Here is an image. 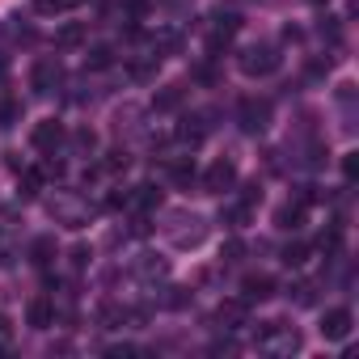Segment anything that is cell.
<instances>
[{
	"instance_id": "cell-18",
	"label": "cell",
	"mask_w": 359,
	"mask_h": 359,
	"mask_svg": "<svg viewBox=\"0 0 359 359\" xmlns=\"http://www.w3.org/2000/svg\"><path fill=\"white\" fill-rule=\"evenodd\" d=\"M317 245H321V254H330V258H334V254L342 250V224H334V229H325Z\"/></svg>"
},
{
	"instance_id": "cell-29",
	"label": "cell",
	"mask_w": 359,
	"mask_h": 359,
	"mask_svg": "<svg viewBox=\"0 0 359 359\" xmlns=\"http://www.w3.org/2000/svg\"><path fill=\"white\" fill-rule=\"evenodd\" d=\"M241 203H250V208H254V203H262V187H258V182H250V187H245V195H241Z\"/></svg>"
},
{
	"instance_id": "cell-6",
	"label": "cell",
	"mask_w": 359,
	"mask_h": 359,
	"mask_svg": "<svg viewBox=\"0 0 359 359\" xmlns=\"http://www.w3.org/2000/svg\"><path fill=\"white\" fill-rule=\"evenodd\" d=\"M30 144H34L39 152H51V156H55V148L64 144V123H60V118H43V123H34Z\"/></svg>"
},
{
	"instance_id": "cell-19",
	"label": "cell",
	"mask_w": 359,
	"mask_h": 359,
	"mask_svg": "<svg viewBox=\"0 0 359 359\" xmlns=\"http://www.w3.org/2000/svg\"><path fill=\"white\" fill-rule=\"evenodd\" d=\"M304 262H309V245H304V241L283 245V266H304Z\"/></svg>"
},
{
	"instance_id": "cell-30",
	"label": "cell",
	"mask_w": 359,
	"mask_h": 359,
	"mask_svg": "<svg viewBox=\"0 0 359 359\" xmlns=\"http://www.w3.org/2000/svg\"><path fill=\"white\" fill-rule=\"evenodd\" d=\"M292 292H296V304H313V287L309 283H296Z\"/></svg>"
},
{
	"instance_id": "cell-2",
	"label": "cell",
	"mask_w": 359,
	"mask_h": 359,
	"mask_svg": "<svg viewBox=\"0 0 359 359\" xmlns=\"http://www.w3.org/2000/svg\"><path fill=\"white\" fill-rule=\"evenodd\" d=\"M237 123H241V131H250V135L266 131V127H271V97H241V102H237Z\"/></svg>"
},
{
	"instance_id": "cell-17",
	"label": "cell",
	"mask_w": 359,
	"mask_h": 359,
	"mask_svg": "<svg viewBox=\"0 0 359 359\" xmlns=\"http://www.w3.org/2000/svg\"><path fill=\"white\" fill-rule=\"evenodd\" d=\"M169 177H173V187H195V165L177 161V165H169Z\"/></svg>"
},
{
	"instance_id": "cell-32",
	"label": "cell",
	"mask_w": 359,
	"mask_h": 359,
	"mask_svg": "<svg viewBox=\"0 0 359 359\" xmlns=\"http://www.w3.org/2000/svg\"><path fill=\"white\" fill-rule=\"evenodd\" d=\"M9 338H13V325H9V317H5V313H0V346H5Z\"/></svg>"
},
{
	"instance_id": "cell-22",
	"label": "cell",
	"mask_w": 359,
	"mask_h": 359,
	"mask_svg": "<svg viewBox=\"0 0 359 359\" xmlns=\"http://www.w3.org/2000/svg\"><path fill=\"white\" fill-rule=\"evenodd\" d=\"M22 123V102H0V127H18Z\"/></svg>"
},
{
	"instance_id": "cell-33",
	"label": "cell",
	"mask_w": 359,
	"mask_h": 359,
	"mask_svg": "<svg viewBox=\"0 0 359 359\" xmlns=\"http://www.w3.org/2000/svg\"><path fill=\"white\" fill-rule=\"evenodd\" d=\"M106 169H127V152H110V161H106Z\"/></svg>"
},
{
	"instance_id": "cell-4",
	"label": "cell",
	"mask_w": 359,
	"mask_h": 359,
	"mask_svg": "<svg viewBox=\"0 0 359 359\" xmlns=\"http://www.w3.org/2000/svg\"><path fill=\"white\" fill-rule=\"evenodd\" d=\"M233 187H237V165L233 161H212L208 173H203V191L208 195H224Z\"/></svg>"
},
{
	"instance_id": "cell-24",
	"label": "cell",
	"mask_w": 359,
	"mask_h": 359,
	"mask_svg": "<svg viewBox=\"0 0 359 359\" xmlns=\"http://www.w3.org/2000/svg\"><path fill=\"white\" fill-rule=\"evenodd\" d=\"M250 216H254V208H250V203H237V208H229V216H224V220H229V229H241Z\"/></svg>"
},
{
	"instance_id": "cell-8",
	"label": "cell",
	"mask_w": 359,
	"mask_h": 359,
	"mask_svg": "<svg viewBox=\"0 0 359 359\" xmlns=\"http://www.w3.org/2000/svg\"><path fill=\"white\" fill-rule=\"evenodd\" d=\"M245 317H250V304L237 296V300H224L220 309H216V321L224 325V330H237V325H245Z\"/></svg>"
},
{
	"instance_id": "cell-5",
	"label": "cell",
	"mask_w": 359,
	"mask_h": 359,
	"mask_svg": "<svg viewBox=\"0 0 359 359\" xmlns=\"http://www.w3.org/2000/svg\"><path fill=\"white\" fill-rule=\"evenodd\" d=\"M351 330H355V313L351 309H325V317H321V338H330V342H342V338H351Z\"/></svg>"
},
{
	"instance_id": "cell-27",
	"label": "cell",
	"mask_w": 359,
	"mask_h": 359,
	"mask_svg": "<svg viewBox=\"0 0 359 359\" xmlns=\"http://www.w3.org/2000/svg\"><path fill=\"white\" fill-rule=\"evenodd\" d=\"M342 173H346V182H355V177H359V152H346L342 156Z\"/></svg>"
},
{
	"instance_id": "cell-9",
	"label": "cell",
	"mask_w": 359,
	"mask_h": 359,
	"mask_svg": "<svg viewBox=\"0 0 359 359\" xmlns=\"http://www.w3.org/2000/svg\"><path fill=\"white\" fill-rule=\"evenodd\" d=\"M182 102H187V89H182V85H165V89L152 97V110H156V114H173V110H182Z\"/></svg>"
},
{
	"instance_id": "cell-36",
	"label": "cell",
	"mask_w": 359,
	"mask_h": 359,
	"mask_svg": "<svg viewBox=\"0 0 359 359\" xmlns=\"http://www.w3.org/2000/svg\"><path fill=\"white\" fill-rule=\"evenodd\" d=\"M313 5H321V0H313Z\"/></svg>"
},
{
	"instance_id": "cell-31",
	"label": "cell",
	"mask_w": 359,
	"mask_h": 359,
	"mask_svg": "<svg viewBox=\"0 0 359 359\" xmlns=\"http://www.w3.org/2000/svg\"><path fill=\"white\" fill-rule=\"evenodd\" d=\"M89 258H93V254H89V245H76V250H72V266H85Z\"/></svg>"
},
{
	"instance_id": "cell-23",
	"label": "cell",
	"mask_w": 359,
	"mask_h": 359,
	"mask_svg": "<svg viewBox=\"0 0 359 359\" xmlns=\"http://www.w3.org/2000/svg\"><path fill=\"white\" fill-rule=\"evenodd\" d=\"M72 148H76V152H93V148H97V135H93L89 127H81V131L72 135Z\"/></svg>"
},
{
	"instance_id": "cell-21",
	"label": "cell",
	"mask_w": 359,
	"mask_h": 359,
	"mask_svg": "<svg viewBox=\"0 0 359 359\" xmlns=\"http://www.w3.org/2000/svg\"><path fill=\"white\" fill-rule=\"evenodd\" d=\"M123 317H127V313H123L118 304H110V300H106V304L97 309V321H102L106 330H114V325H123Z\"/></svg>"
},
{
	"instance_id": "cell-20",
	"label": "cell",
	"mask_w": 359,
	"mask_h": 359,
	"mask_svg": "<svg viewBox=\"0 0 359 359\" xmlns=\"http://www.w3.org/2000/svg\"><path fill=\"white\" fill-rule=\"evenodd\" d=\"M43 191V169H26L22 173V199H34Z\"/></svg>"
},
{
	"instance_id": "cell-25",
	"label": "cell",
	"mask_w": 359,
	"mask_h": 359,
	"mask_svg": "<svg viewBox=\"0 0 359 359\" xmlns=\"http://www.w3.org/2000/svg\"><path fill=\"white\" fill-rule=\"evenodd\" d=\"M241 254H245V241H241V237H229V241H224V250H220V258H224V262H241Z\"/></svg>"
},
{
	"instance_id": "cell-7",
	"label": "cell",
	"mask_w": 359,
	"mask_h": 359,
	"mask_svg": "<svg viewBox=\"0 0 359 359\" xmlns=\"http://www.w3.org/2000/svg\"><path fill=\"white\" fill-rule=\"evenodd\" d=\"M275 296V279L271 275H245L241 279V300L254 304V300H271Z\"/></svg>"
},
{
	"instance_id": "cell-13",
	"label": "cell",
	"mask_w": 359,
	"mask_h": 359,
	"mask_svg": "<svg viewBox=\"0 0 359 359\" xmlns=\"http://www.w3.org/2000/svg\"><path fill=\"white\" fill-rule=\"evenodd\" d=\"M127 203L140 208V212H152V208H161V191H156V187H135V191L127 195Z\"/></svg>"
},
{
	"instance_id": "cell-11",
	"label": "cell",
	"mask_w": 359,
	"mask_h": 359,
	"mask_svg": "<svg viewBox=\"0 0 359 359\" xmlns=\"http://www.w3.org/2000/svg\"><path fill=\"white\" fill-rule=\"evenodd\" d=\"M304 212H309V208H300V203H283V208L275 212V224H279L283 233H296V229L304 224Z\"/></svg>"
},
{
	"instance_id": "cell-1",
	"label": "cell",
	"mask_w": 359,
	"mask_h": 359,
	"mask_svg": "<svg viewBox=\"0 0 359 359\" xmlns=\"http://www.w3.org/2000/svg\"><path fill=\"white\" fill-rule=\"evenodd\" d=\"M237 68H241L245 76H271V72L279 68V51H275L271 43H254V47H245V51L237 55Z\"/></svg>"
},
{
	"instance_id": "cell-26",
	"label": "cell",
	"mask_w": 359,
	"mask_h": 359,
	"mask_svg": "<svg viewBox=\"0 0 359 359\" xmlns=\"http://www.w3.org/2000/svg\"><path fill=\"white\" fill-rule=\"evenodd\" d=\"M34 9L51 18V13H64V9H72V5H68V0H34Z\"/></svg>"
},
{
	"instance_id": "cell-35",
	"label": "cell",
	"mask_w": 359,
	"mask_h": 359,
	"mask_svg": "<svg viewBox=\"0 0 359 359\" xmlns=\"http://www.w3.org/2000/svg\"><path fill=\"white\" fill-rule=\"evenodd\" d=\"M0 76H5V60H0Z\"/></svg>"
},
{
	"instance_id": "cell-28",
	"label": "cell",
	"mask_w": 359,
	"mask_h": 359,
	"mask_svg": "<svg viewBox=\"0 0 359 359\" xmlns=\"http://www.w3.org/2000/svg\"><path fill=\"white\" fill-rule=\"evenodd\" d=\"M187 300H191V296H187V287H169V296H165V304H169V309H187Z\"/></svg>"
},
{
	"instance_id": "cell-16",
	"label": "cell",
	"mask_w": 359,
	"mask_h": 359,
	"mask_svg": "<svg viewBox=\"0 0 359 359\" xmlns=\"http://www.w3.org/2000/svg\"><path fill=\"white\" fill-rule=\"evenodd\" d=\"M114 64V51L110 47H89V55H85V68L89 72H102V68H110Z\"/></svg>"
},
{
	"instance_id": "cell-15",
	"label": "cell",
	"mask_w": 359,
	"mask_h": 359,
	"mask_svg": "<svg viewBox=\"0 0 359 359\" xmlns=\"http://www.w3.org/2000/svg\"><path fill=\"white\" fill-rule=\"evenodd\" d=\"M85 34H89V30H85V22H68V26L55 34V43H60V47H81V43H85Z\"/></svg>"
},
{
	"instance_id": "cell-10",
	"label": "cell",
	"mask_w": 359,
	"mask_h": 359,
	"mask_svg": "<svg viewBox=\"0 0 359 359\" xmlns=\"http://www.w3.org/2000/svg\"><path fill=\"white\" fill-rule=\"evenodd\" d=\"M26 321H30L34 330H51V325H55V304H51V300H30Z\"/></svg>"
},
{
	"instance_id": "cell-14",
	"label": "cell",
	"mask_w": 359,
	"mask_h": 359,
	"mask_svg": "<svg viewBox=\"0 0 359 359\" xmlns=\"http://www.w3.org/2000/svg\"><path fill=\"white\" fill-rule=\"evenodd\" d=\"M203 135H208V127H203L199 114L195 118H182V127H177V140H187V144H203Z\"/></svg>"
},
{
	"instance_id": "cell-34",
	"label": "cell",
	"mask_w": 359,
	"mask_h": 359,
	"mask_svg": "<svg viewBox=\"0 0 359 359\" xmlns=\"http://www.w3.org/2000/svg\"><path fill=\"white\" fill-rule=\"evenodd\" d=\"M131 233H135V237H148V233H152V224H148V220H144V216H140V220H135V224H131Z\"/></svg>"
},
{
	"instance_id": "cell-12",
	"label": "cell",
	"mask_w": 359,
	"mask_h": 359,
	"mask_svg": "<svg viewBox=\"0 0 359 359\" xmlns=\"http://www.w3.org/2000/svg\"><path fill=\"white\" fill-rule=\"evenodd\" d=\"M30 262L34 266H51L55 262V237H34L30 241Z\"/></svg>"
},
{
	"instance_id": "cell-3",
	"label": "cell",
	"mask_w": 359,
	"mask_h": 359,
	"mask_svg": "<svg viewBox=\"0 0 359 359\" xmlns=\"http://www.w3.org/2000/svg\"><path fill=\"white\" fill-rule=\"evenodd\" d=\"M60 81H64V64H60L55 55L34 60V68H30V89H34V93H51Z\"/></svg>"
}]
</instances>
